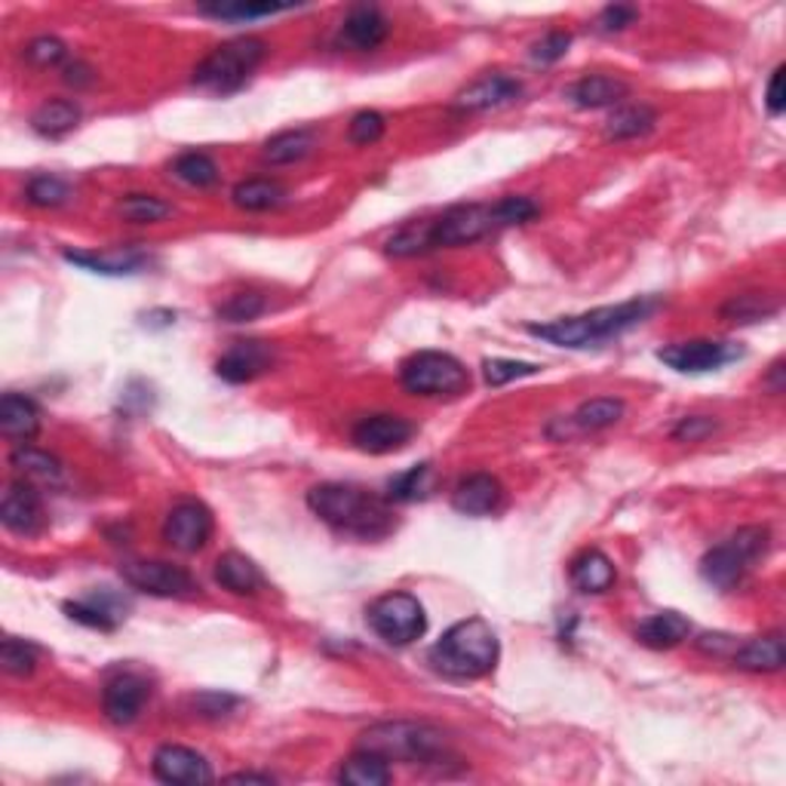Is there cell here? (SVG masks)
Listing matches in <instances>:
<instances>
[{"instance_id":"4","label":"cell","mask_w":786,"mask_h":786,"mask_svg":"<svg viewBox=\"0 0 786 786\" xmlns=\"http://www.w3.org/2000/svg\"><path fill=\"white\" fill-rule=\"evenodd\" d=\"M360 749L387 762H436L446 756V734L427 722H379L360 737Z\"/></svg>"},{"instance_id":"5","label":"cell","mask_w":786,"mask_h":786,"mask_svg":"<svg viewBox=\"0 0 786 786\" xmlns=\"http://www.w3.org/2000/svg\"><path fill=\"white\" fill-rule=\"evenodd\" d=\"M265 53H268L265 41H258V38H237V41L221 43L197 65L194 83L206 93H237L252 77V71L261 65Z\"/></svg>"},{"instance_id":"48","label":"cell","mask_w":786,"mask_h":786,"mask_svg":"<svg viewBox=\"0 0 786 786\" xmlns=\"http://www.w3.org/2000/svg\"><path fill=\"white\" fill-rule=\"evenodd\" d=\"M713 431H716V421L710 418V415H692V418L679 421L673 436H676L679 443H701V439H706Z\"/></svg>"},{"instance_id":"25","label":"cell","mask_w":786,"mask_h":786,"mask_svg":"<svg viewBox=\"0 0 786 786\" xmlns=\"http://www.w3.org/2000/svg\"><path fill=\"white\" fill-rule=\"evenodd\" d=\"M569 578L575 583V590L581 593H606L614 587V566L606 554L599 550H583L575 562H571Z\"/></svg>"},{"instance_id":"28","label":"cell","mask_w":786,"mask_h":786,"mask_svg":"<svg viewBox=\"0 0 786 786\" xmlns=\"http://www.w3.org/2000/svg\"><path fill=\"white\" fill-rule=\"evenodd\" d=\"M77 123H81V108H77L71 99H50V102H43L41 108L34 111V117H31L34 133L43 138L69 136Z\"/></svg>"},{"instance_id":"7","label":"cell","mask_w":786,"mask_h":786,"mask_svg":"<svg viewBox=\"0 0 786 786\" xmlns=\"http://www.w3.org/2000/svg\"><path fill=\"white\" fill-rule=\"evenodd\" d=\"M765 550H768V529L746 526L701 559V575L718 590H732Z\"/></svg>"},{"instance_id":"14","label":"cell","mask_w":786,"mask_h":786,"mask_svg":"<svg viewBox=\"0 0 786 786\" xmlns=\"http://www.w3.org/2000/svg\"><path fill=\"white\" fill-rule=\"evenodd\" d=\"M415 434V427L400 415H369L353 427V446L369 455H387L403 448Z\"/></svg>"},{"instance_id":"43","label":"cell","mask_w":786,"mask_h":786,"mask_svg":"<svg viewBox=\"0 0 786 786\" xmlns=\"http://www.w3.org/2000/svg\"><path fill=\"white\" fill-rule=\"evenodd\" d=\"M65 55H69V46L59 38H34L22 50V59H25L28 65H34V69H55V65L65 62Z\"/></svg>"},{"instance_id":"27","label":"cell","mask_w":786,"mask_h":786,"mask_svg":"<svg viewBox=\"0 0 786 786\" xmlns=\"http://www.w3.org/2000/svg\"><path fill=\"white\" fill-rule=\"evenodd\" d=\"M71 265H81L93 273H108V277H121V273H136L145 268L148 256L138 249H121V252H65Z\"/></svg>"},{"instance_id":"32","label":"cell","mask_w":786,"mask_h":786,"mask_svg":"<svg viewBox=\"0 0 786 786\" xmlns=\"http://www.w3.org/2000/svg\"><path fill=\"white\" fill-rule=\"evenodd\" d=\"M654 123H658V114L649 105H621L606 121V136L614 138V142H627V138H639L651 133Z\"/></svg>"},{"instance_id":"44","label":"cell","mask_w":786,"mask_h":786,"mask_svg":"<svg viewBox=\"0 0 786 786\" xmlns=\"http://www.w3.org/2000/svg\"><path fill=\"white\" fill-rule=\"evenodd\" d=\"M427 479H431V464H418L406 474H400L391 483V498L393 501H415L427 492Z\"/></svg>"},{"instance_id":"10","label":"cell","mask_w":786,"mask_h":786,"mask_svg":"<svg viewBox=\"0 0 786 786\" xmlns=\"http://www.w3.org/2000/svg\"><path fill=\"white\" fill-rule=\"evenodd\" d=\"M121 575L123 581L130 583L133 590H142V593H148V597L188 599L200 590L197 581H194L182 566L161 562V559H133V562H123Z\"/></svg>"},{"instance_id":"19","label":"cell","mask_w":786,"mask_h":786,"mask_svg":"<svg viewBox=\"0 0 786 786\" xmlns=\"http://www.w3.org/2000/svg\"><path fill=\"white\" fill-rule=\"evenodd\" d=\"M41 431V408L34 406V400H28L22 393H3L0 400V434L10 443L25 446L28 439H34Z\"/></svg>"},{"instance_id":"38","label":"cell","mask_w":786,"mask_h":786,"mask_svg":"<svg viewBox=\"0 0 786 786\" xmlns=\"http://www.w3.org/2000/svg\"><path fill=\"white\" fill-rule=\"evenodd\" d=\"M117 213L126 221H133V225H154V221H163V218L169 216L173 206L163 204L161 197H154V194H130V197L121 200Z\"/></svg>"},{"instance_id":"29","label":"cell","mask_w":786,"mask_h":786,"mask_svg":"<svg viewBox=\"0 0 786 786\" xmlns=\"http://www.w3.org/2000/svg\"><path fill=\"white\" fill-rule=\"evenodd\" d=\"M65 611H69L71 621L93 627V630H114V627L121 624L123 618L117 599H111L108 593H102V597H90V599H77V602H65Z\"/></svg>"},{"instance_id":"39","label":"cell","mask_w":786,"mask_h":786,"mask_svg":"<svg viewBox=\"0 0 786 786\" xmlns=\"http://www.w3.org/2000/svg\"><path fill=\"white\" fill-rule=\"evenodd\" d=\"M265 308H268V301L261 292H234L218 304L216 317L225 323H249V320L261 317Z\"/></svg>"},{"instance_id":"6","label":"cell","mask_w":786,"mask_h":786,"mask_svg":"<svg viewBox=\"0 0 786 786\" xmlns=\"http://www.w3.org/2000/svg\"><path fill=\"white\" fill-rule=\"evenodd\" d=\"M400 381L415 396H458L470 387V372L452 353L418 351L403 360Z\"/></svg>"},{"instance_id":"50","label":"cell","mask_w":786,"mask_h":786,"mask_svg":"<svg viewBox=\"0 0 786 786\" xmlns=\"http://www.w3.org/2000/svg\"><path fill=\"white\" fill-rule=\"evenodd\" d=\"M765 105H768V114L772 117H780L786 108V95H784V65L774 69L772 81H768V93H765Z\"/></svg>"},{"instance_id":"15","label":"cell","mask_w":786,"mask_h":786,"mask_svg":"<svg viewBox=\"0 0 786 786\" xmlns=\"http://www.w3.org/2000/svg\"><path fill=\"white\" fill-rule=\"evenodd\" d=\"M0 523L13 535H38L43 529V501L31 483H13L0 501Z\"/></svg>"},{"instance_id":"46","label":"cell","mask_w":786,"mask_h":786,"mask_svg":"<svg viewBox=\"0 0 786 786\" xmlns=\"http://www.w3.org/2000/svg\"><path fill=\"white\" fill-rule=\"evenodd\" d=\"M384 130H387V121L381 117L379 111H360L356 117L351 121V130H348V136H351L353 145H375L381 136H384Z\"/></svg>"},{"instance_id":"37","label":"cell","mask_w":786,"mask_h":786,"mask_svg":"<svg viewBox=\"0 0 786 786\" xmlns=\"http://www.w3.org/2000/svg\"><path fill=\"white\" fill-rule=\"evenodd\" d=\"M173 176H176L178 182L190 185V188H209V185H216L218 182V166L204 151H188V154L176 157V163H173Z\"/></svg>"},{"instance_id":"20","label":"cell","mask_w":786,"mask_h":786,"mask_svg":"<svg viewBox=\"0 0 786 786\" xmlns=\"http://www.w3.org/2000/svg\"><path fill=\"white\" fill-rule=\"evenodd\" d=\"M501 504V483L492 474H470L452 492V507L464 516H486Z\"/></svg>"},{"instance_id":"22","label":"cell","mask_w":786,"mask_h":786,"mask_svg":"<svg viewBox=\"0 0 786 786\" xmlns=\"http://www.w3.org/2000/svg\"><path fill=\"white\" fill-rule=\"evenodd\" d=\"M784 637L780 633H768L759 639H746L744 645H737L732 651V661L741 670L749 673H774L784 666Z\"/></svg>"},{"instance_id":"21","label":"cell","mask_w":786,"mask_h":786,"mask_svg":"<svg viewBox=\"0 0 786 786\" xmlns=\"http://www.w3.org/2000/svg\"><path fill=\"white\" fill-rule=\"evenodd\" d=\"M387 31L391 25L379 7H353L341 25V41L353 50H375L379 43H384Z\"/></svg>"},{"instance_id":"41","label":"cell","mask_w":786,"mask_h":786,"mask_svg":"<svg viewBox=\"0 0 786 786\" xmlns=\"http://www.w3.org/2000/svg\"><path fill=\"white\" fill-rule=\"evenodd\" d=\"M0 664L10 676H31L38 666V649L22 639H3L0 645Z\"/></svg>"},{"instance_id":"36","label":"cell","mask_w":786,"mask_h":786,"mask_svg":"<svg viewBox=\"0 0 786 786\" xmlns=\"http://www.w3.org/2000/svg\"><path fill=\"white\" fill-rule=\"evenodd\" d=\"M621 415H624V403H621V400H614V396H597V400L583 403V406L571 415V421H575L578 431H606L611 424H618Z\"/></svg>"},{"instance_id":"11","label":"cell","mask_w":786,"mask_h":786,"mask_svg":"<svg viewBox=\"0 0 786 786\" xmlns=\"http://www.w3.org/2000/svg\"><path fill=\"white\" fill-rule=\"evenodd\" d=\"M734 356H741V351L728 344V341H710V339H694V341H679L670 344L664 351H658V360L666 363L676 372L685 375H701V372H713V369L732 363Z\"/></svg>"},{"instance_id":"51","label":"cell","mask_w":786,"mask_h":786,"mask_svg":"<svg viewBox=\"0 0 786 786\" xmlns=\"http://www.w3.org/2000/svg\"><path fill=\"white\" fill-rule=\"evenodd\" d=\"M65 83H71V86H90L93 83V71L86 69L83 62H74V65L65 69Z\"/></svg>"},{"instance_id":"34","label":"cell","mask_w":786,"mask_h":786,"mask_svg":"<svg viewBox=\"0 0 786 786\" xmlns=\"http://www.w3.org/2000/svg\"><path fill=\"white\" fill-rule=\"evenodd\" d=\"M780 311V299L768 296V292H746V296H734L732 301L722 304V320L732 323H759L765 317Z\"/></svg>"},{"instance_id":"30","label":"cell","mask_w":786,"mask_h":786,"mask_svg":"<svg viewBox=\"0 0 786 786\" xmlns=\"http://www.w3.org/2000/svg\"><path fill=\"white\" fill-rule=\"evenodd\" d=\"M339 780L348 786H384L391 784V768H387V759H381L379 753L360 749V753H353L351 759H344Z\"/></svg>"},{"instance_id":"23","label":"cell","mask_w":786,"mask_h":786,"mask_svg":"<svg viewBox=\"0 0 786 786\" xmlns=\"http://www.w3.org/2000/svg\"><path fill=\"white\" fill-rule=\"evenodd\" d=\"M692 637V624H689V618L685 614H679V611H661V614H651V618H645L642 624H639L637 630V639L642 642V645H649V649H673V645H679V642H685V639Z\"/></svg>"},{"instance_id":"18","label":"cell","mask_w":786,"mask_h":786,"mask_svg":"<svg viewBox=\"0 0 786 786\" xmlns=\"http://www.w3.org/2000/svg\"><path fill=\"white\" fill-rule=\"evenodd\" d=\"M523 95V83L507 77V74H486L474 81L467 90L458 93L455 99V108L458 111H492V108H504L510 105Z\"/></svg>"},{"instance_id":"2","label":"cell","mask_w":786,"mask_h":786,"mask_svg":"<svg viewBox=\"0 0 786 786\" xmlns=\"http://www.w3.org/2000/svg\"><path fill=\"white\" fill-rule=\"evenodd\" d=\"M658 308V301L651 299H633L624 304H609V308H597V311L578 313V317H562L554 323H529V335L544 339L556 344V348H590L599 341H609L614 335H621L627 329L639 325L651 311Z\"/></svg>"},{"instance_id":"49","label":"cell","mask_w":786,"mask_h":786,"mask_svg":"<svg viewBox=\"0 0 786 786\" xmlns=\"http://www.w3.org/2000/svg\"><path fill=\"white\" fill-rule=\"evenodd\" d=\"M639 19L637 7H624V3H614V7H606L602 15H599V28L602 31H624L627 25H633Z\"/></svg>"},{"instance_id":"9","label":"cell","mask_w":786,"mask_h":786,"mask_svg":"<svg viewBox=\"0 0 786 786\" xmlns=\"http://www.w3.org/2000/svg\"><path fill=\"white\" fill-rule=\"evenodd\" d=\"M501 231V218L495 204H467L448 209L439 218H431V244L439 246H467L483 240L488 234Z\"/></svg>"},{"instance_id":"3","label":"cell","mask_w":786,"mask_h":786,"mask_svg":"<svg viewBox=\"0 0 786 786\" xmlns=\"http://www.w3.org/2000/svg\"><path fill=\"white\" fill-rule=\"evenodd\" d=\"M498 637L483 618H467L448 627L443 639L431 649V664L436 673L448 679H479L488 676L498 664Z\"/></svg>"},{"instance_id":"26","label":"cell","mask_w":786,"mask_h":786,"mask_svg":"<svg viewBox=\"0 0 786 786\" xmlns=\"http://www.w3.org/2000/svg\"><path fill=\"white\" fill-rule=\"evenodd\" d=\"M627 93H630V86L621 77L590 74L571 86V102L578 108H609V105H618Z\"/></svg>"},{"instance_id":"8","label":"cell","mask_w":786,"mask_h":786,"mask_svg":"<svg viewBox=\"0 0 786 786\" xmlns=\"http://www.w3.org/2000/svg\"><path fill=\"white\" fill-rule=\"evenodd\" d=\"M369 627L375 630V637L384 639L387 645H412L415 639L424 637L427 630V614L424 606L412 593H387L379 597L366 609Z\"/></svg>"},{"instance_id":"35","label":"cell","mask_w":786,"mask_h":786,"mask_svg":"<svg viewBox=\"0 0 786 786\" xmlns=\"http://www.w3.org/2000/svg\"><path fill=\"white\" fill-rule=\"evenodd\" d=\"M10 464H13L19 474L25 479H38V483H59L62 479V464L55 462L53 455H46L41 448L31 446H19L10 455Z\"/></svg>"},{"instance_id":"33","label":"cell","mask_w":786,"mask_h":786,"mask_svg":"<svg viewBox=\"0 0 786 786\" xmlns=\"http://www.w3.org/2000/svg\"><path fill=\"white\" fill-rule=\"evenodd\" d=\"M317 145L311 130H289V133H277L273 138H268V145L261 151V157L273 166H283V163H299Z\"/></svg>"},{"instance_id":"45","label":"cell","mask_w":786,"mask_h":786,"mask_svg":"<svg viewBox=\"0 0 786 786\" xmlns=\"http://www.w3.org/2000/svg\"><path fill=\"white\" fill-rule=\"evenodd\" d=\"M538 369L541 366H535V363H519V360H486V363H483V375H486V381L492 384V387H501V384H507V381L538 375Z\"/></svg>"},{"instance_id":"42","label":"cell","mask_w":786,"mask_h":786,"mask_svg":"<svg viewBox=\"0 0 786 786\" xmlns=\"http://www.w3.org/2000/svg\"><path fill=\"white\" fill-rule=\"evenodd\" d=\"M28 204L43 206V209H53V206H62L71 197L69 185L62 178L55 176H34L28 182L25 188Z\"/></svg>"},{"instance_id":"24","label":"cell","mask_w":786,"mask_h":786,"mask_svg":"<svg viewBox=\"0 0 786 786\" xmlns=\"http://www.w3.org/2000/svg\"><path fill=\"white\" fill-rule=\"evenodd\" d=\"M216 581L231 590L234 597H256L258 590L265 587V578L252 559H246L244 554H225L218 556L216 562Z\"/></svg>"},{"instance_id":"47","label":"cell","mask_w":786,"mask_h":786,"mask_svg":"<svg viewBox=\"0 0 786 786\" xmlns=\"http://www.w3.org/2000/svg\"><path fill=\"white\" fill-rule=\"evenodd\" d=\"M569 46H571L569 31H550V34H544L541 41L531 46V62H538V65H554V62H559L562 55L569 53Z\"/></svg>"},{"instance_id":"13","label":"cell","mask_w":786,"mask_h":786,"mask_svg":"<svg viewBox=\"0 0 786 786\" xmlns=\"http://www.w3.org/2000/svg\"><path fill=\"white\" fill-rule=\"evenodd\" d=\"M154 777L163 780V784L200 786L213 780V768H209V762L197 749L166 744L154 753Z\"/></svg>"},{"instance_id":"1","label":"cell","mask_w":786,"mask_h":786,"mask_svg":"<svg viewBox=\"0 0 786 786\" xmlns=\"http://www.w3.org/2000/svg\"><path fill=\"white\" fill-rule=\"evenodd\" d=\"M308 507L332 529L363 538V541H379L393 531V510L384 498L372 495L366 488L323 483L308 492Z\"/></svg>"},{"instance_id":"40","label":"cell","mask_w":786,"mask_h":786,"mask_svg":"<svg viewBox=\"0 0 786 786\" xmlns=\"http://www.w3.org/2000/svg\"><path fill=\"white\" fill-rule=\"evenodd\" d=\"M292 7H280V3H204L200 13L213 15V19H225V22H244V19H261V15L286 13Z\"/></svg>"},{"instance_id":"12","label":"cell","mask_w":786,"mask_h":786,"mask_svg":"<svg viewBox=\"0 0 786 786\" xmlns=\"http://www.w3.org/2000/svg\"><path fill=\"white\" fill-rule=\"evenodd\" d=\"M163 538L178 554H197L213 538V514L200 501H178L163 523Z\"/></svg>"},{"instance_id":"31","label":"cell","mask_w":786,"mask_h":786,"mask_svg":"<svg viewBox=\"0 0 786 786\" xmlns=\"http://www.w3.org/2000/svg\"><path fill=\"white\" fill-rule=\"evenodd\" d=\"M234 206H240L246 213H265L277 209L286 200V188L271 178H246L234 188Z\"/></svg>"},{"instance_id":"16","label":"cell","mask_w":786,"mask_h":786,"mask_svg":"<svg viewBox=\"0 0 786 786\" xmlns=\"http://www.w3.org/2000/svg\"><path fill=\"white\" fill-rule=\"evenodd\" d=\"M148 682L142 676H136V673H121V676H114L105 685V692H102V710H105V716H108V722H114V725H130V722H136L138 713L145 710V704H148Z\"/></svg>"},{"instance_id":"52","label":"cell","mask_w":786,"mask_h":786,"mask_svg":"<svg viewBox=\"0 0 786 786\" xmlns=\"http://www.w3.org/2000/svg\"><path fill=\"white\" fill-rule=\"evenodd\" d=\"M228 784H273V777H268V774H252V772H244V774H231L228 777Z\"/></svg>"},{"instance_id":"17","label":"cell","mask_w":786,"mask_h":786,"mask_svg":"<svg viewBox=\"0 0 786 786\" xmlns=\"http://www.w3.org/2000/svg\"><path fill=\"white\" fill-rule=\"evenodd\" d=\"M271 363L273 351L265 341H237L216 363V375L231 381V384H246V381L258 379L261 372H268Z\"/></svg>"}]
</instances>
